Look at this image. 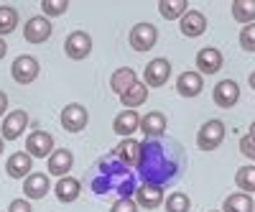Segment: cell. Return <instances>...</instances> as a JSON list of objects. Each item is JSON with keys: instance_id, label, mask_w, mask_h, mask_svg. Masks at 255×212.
Here are the masks:
<instances>
[{"instance_id": "cell-1", "label": "cell", "mask_w": 255, "mask_h": 212, "mask_svg": "<svg viewBox=\"0 0 255 212\" xmlns=\"http://www.w3.org/2000/svg\"><path fill=\"white\" fill-rule=\"evenodd\" d=\"M181 148L176 143H166L161 138H145L140 143V159H138V177L143 184H168L181 172Z\"/></svg>"}, {"instance_id": "cell-2", "label": "cell", "mask_w": 255, "mask_h": 212, "mask_svg": "<svg viewBox=\"0 0 255 212\" xmlns=\"http://www.w3.org/2000/svg\"><path fill=\"white\" fill-rule=\"evenodd\" d=\"M90 189L95 195H108V192H118L120 200L123 197H130L135 195V179L130 174V169H128L125 164H120L115 156L110 159H100L92 172H90V179H87Z\"/></svg>"}, {"instance_id": "cell-3", "label": "cell", "mask_w": 255, "mask_h": 212, "mask_svg": "<svg viewBox=\"0 0 255 212\" xmlns=\"http://www.w3.org/2000/svg\"><path fill=\"white\" fill-rule=\"evenodd\" d=\"M225 133H227V131H225V123L217 120V118H212V120H207L202 128H199V133H197V146L202 148V151H215V148L222 146Z\"/></svg>"}, {"instance_id": "cell-4", "label": "cell", "mask_w": 255, "mask_h": 212, "mask_svg": "<svg viewBox=\"0 0 255 212\" xmlns=\"http://www.w3.org/2000/svg\"><path fill=\"white\" fill-rule=\"evenodd\" d=\"M156 41H158V28L153 23H135L130 28V36H128V44H130L133 51H151L156 46Z\"/></svg>"}, {"instance_id": "cell-5", "label": "cell", "mask_w": 255, "mask_h": 212, "mask_svg": "<svg viewBox=\"0 0 255 212\" xmlns=\"http://www.w3.org/2000/svg\"><path fill=\"white\" fill-rule=\"evenodd\" d=\"M56 151L54 146V136L49 131H31L28 138H26V154L31 159H49L51 154Z\"/></svg>"}, {"instance_id": "cell-6", "label": "cell", "mask_w": 255, "mask_h": 212, "mask_svg": "<svg viewBox=\"0 0 255 212\" xmlns=\"http://www.w3.org/2000/svg\"><path fill=\"white\" fill-rule=\"evenodd\" d=\"M87 123H90V113L79 102H69L67 108L61 110V128L67 131V133L84 131V128H87Z\"/></svg>"}, {"instance_id": "cell-7", "label": "cell", "mask_w": 255, "mask_h": 212, "mask_svg": "<svg viewBox=\"0 0 255 212\" xmlns=\"http://www.w3.org/2000/svg\"><path fill=\"white\" fill-rule=\"evenodd\" d=\"M64 51H67V56L74 59V61L87 59L90 51H92V36L87 31H72L67 36V41H64Z\"/></svg>"}, {"instance_id": "cell-8", "label": "cell", "mask_w": 255, "mask_h": 212, "mask_svg": "<svg viewBox=\"0 0 255 212\" xmlns=\"http://www.w3.org/2000/svg\"><path fill=\"white\" fill-rule=\"evenodd\" d=\"M41 67H38V59L31 56V54H20L15 61H13V67H10V74L18 84H31L36 77H38Z\"/></svg>"}, {"instance_id": "cell-9", "label": "cell", "mask_w": 255, "mask_h": 212, "mask_svg": "<svg viewBox=\"0 0 255 212\" xmlns=\"http://www.w3.org/2000/svg\"><path fill=\"white\" fill-rule=\"evenodd\" d=\"M212 100H215L217 108L222 110H230L235 108L238 100H240V84L235 79H222L215 84V92H212Z\"/></svg>"}, {"instance_id": "cell-10", "label": "cell", "mask_w": 255, "mask_h": 212, "mask_svg": "<svg viewBox=\"0 0 255 212\" xmlns=\"http://www.w3.org/2000/svg\"><path fill=\"white\" fill-rule=\"evenodd\" d=\"M197 72L202 77H209V74H217L225 64V59H222V51L217 46H204L197 51Z\"/></svg>"}, {"instance_id": "cell-11", "label": "cell", "mask_w": 255, "mask_h": 212, "mask_svg": "<svg viewBox=\"0 0 255 212\" xmlns=\"http://www.w3.org/2000/svg\"><path fill=\"white\" fill-rule=\"evenodd\" d=\"M143 77H145V87H163L168 82V77H171V61L163 59V56L148 61Z\"/></svg>"}, {"instance_id": "cell-12", "label": "cell", "mask_w": 255, "mask_h": 212, "mask_svg": "<svg viewBox=\"0 0 255 212\" xmlns=\"http://www.w3.org/2000/svg\"><path fill=\"white\" fill-rule=\"evenodd\" d=\"M54 26L46 15H33L26 20V28H23V38L28 44H44V41L51 36Z\"/></svg>"}, {"instance_id": "cell-13", "label": "cell", "mask_w": 255, "mask_h": 212, "mask_svg": "<svg viewBox=\"0 0 255 212\" xmlns=\"http://www.w3.org/2000/svg\"><path fill=\"white\" fill-rule=\"evenodd\" d=\"M26 125H28V113L26 110H13V113L5 115L3 125H0V136H3V141H15V138L23 136Z\"/></svg>"}, {"instance_id": "cell-14", "label": "cell", "mask_w": 255, "mask_h": 212, "mask_svg": "<svg viewBox=\"0 0 255 212\" xmlns=\"http://www.w3.org/2000/svg\"><path fill=\"white\" fill-rule=\"evenodd\" d=\"M179 31L186 36V38H197L207 31V18L202 10H186L181 18H179Z\"/></svg>"}, {"instance_id": "cell-15", "label": "cell", "mask_w": 255, "mask_h": 212, "mask_svg": "<svg viewBox=\"0 0 255 212\" xmlns=\"http://www.w3.org/2000/svg\"><path fill=\"white\" fill-rule=\"evenodd\" d=\"M51 189V182H49V174L44 172H33L23 179V195L26 200H44Z\"/></svg>"}, {"instance_id": "cell-16", "label": "cell", "mask_w": 255, "mask_h": 212, "mask_svg": "<svg viewBox=\"0 0 255 212\" xmlns=\"http://www.w3.org/2000/svg\"><path fill=\"white\" fill-rule=\"evenodd\" d=\"M204 90V77L199 72H181L179 79H176V92L186 100L191 97H199Z\"/></svg>"}, {"instance_id": "cell-17", "label": "cell", "mask_w": 255, "mask_h": 212, "mask_svg": "<svg viewBox=\"0 0 255 212\" xmlns=\"http://www.w3.org/2000/svg\"><path fill=\"white\" fill-rule=\"evenodd\" d=\"M31 169H33V159H31L26 151H15V154H10L8 161H5V174H8L10 179H26L28 174H33Z\"/></svg>"}, {"instance_id": "cell-18", "label": "cell", "mask_w": 255, "mask_h": 212, "mask_svg": "<svg viewBox=\"0 0 255 212\" xmlns=\"http://www.w3.org/2000/svg\"><path fill=\"white\" fill-rule=\"evenodd\" d=\"M74 166V154L69 151V148H56V151L49 156L46 161V169L51 177H69V169Z\"/></svg>"}, {"instance_id": "cell-19", "label": "cell", "mask_w": 255, "mask_h": 212, "mask_svg": "<svg viewBox=\"0 0 255 212\" xmlns=\"http://www.w3.org/2000/svg\"><path fill=\"white\" fill-rule=\"evenodd\" d=\"M135 205L143 210H156L163 205V187L158 184H140L135 189Z\"/></svg>"}, {"instance_id": "cell-20", "label": "cell", "mask_w": 255, "mask_h": 212, "mask_svg": "<svg viewBox=\"0 0 255 212\" xmlns=\"http://www.w3.org/2000/svg\"><path fill=\"white\" fill-rule=\"evenodd\" d=\"M54 195L61 205H72L79 200L82 195V182L74 179V177H61L56 184H54Z\"/></svg>"}, {"instance_id": "cell-21", "label": "cell", "mask_w": 255, "mask_h": 212, "mask_svg": "<svg viewBox=\"0 0 255 212\" xmlns=\"http://www.w3.org/2000/svg\"><path fill=\"white\" fill-rule=\"evenodd\" d=\"M168 128V120L161 110H151V113H145L140 118V131L145 138H161Z\"/></svg>"}, {"instance_id": "cell-22", "label": "cell", "mask_w": 255, "mask_h": 212, "mask_svg": "<svg viewBox=\"0 0 255 212\" xmlns=\"http://www.w3.org/2000/svg\"><path fill=\"white\" fill-rule=\"evenodd\" d=\"M113 156H115L120 164H125L128 169L138 166V159H140V141H135V138H123V141L115 146Z\"/></svg>"}, {"instance_id": "cell-23", "label": "cell", "mask_w": 255, "mask_h": 212, "mask_svg": "<svg viewBox=\"0 0 255 212\" xmlns=\"http://www.w3.org/2000/svg\"><path fill=\"white\" fill-rule=\"evenodd\" d=\"M140 128V115L135 110H123L115 115L113 120V131L120 136V138H130L135 131Z\"/></svg>"}, {"instance_id": "cell-24", "label": "cell", "mask_w": 255, "mask_h": 212, "mask_svg": "<svg viewBox=\"0 0 255 212\" xmlns=\"http://www.w3.org/2000/svg\"><path fill=\"white\" fill-rule=\"evenodd\" d=\"M135 82H138V74H135V69H133V67H120V69H115V72H113V77H110V90L120 97L123 92L130 90Z\"/></svg>"}, {"instance_id": "cell-25", "label": "cell", "mask_w": 255, "mask_h": 212, "mask_svg": "<svg viewBox=\"0 0 255 212\" xmlns=\"http://www.w3.org/2000/svg\"><path fill=\"white\" fill-rule=\"evenodd\" d=\"M148 100V87H145V82H135L128 92L120 95V102L125 105V110H135L138 105H143Z\"/></svg>"}, {"instance_id": "cell-26", "label": "cell", "mask_w": 255, "mask_h": 212, "mask_svg": "<svg viewBox=\"0 0 255 212\" xmlns=\"http://www.w3.org/2000/svg\"><path fill=\"white\" fill-rule=\"evenodd\" d=\"M232 18L243 26L255 23V0H235L232 3Z\"/></svg>"}, {"instance_id": "cell-27", "label": "cell", "mask_w": 255, "mask_h": 212, "mask_svg": "<svg viewBox=\"0 0 255 212\" xmlns=\"http://www.w3.org/2000/svg\"><path fill=\"white\" fill-rule=\"evenodd\" d=\"M222 212H253V197L245 192H235L222 202Z\"/></svg>"}, {"instance_id": "cell-28", "label": "cell", "mask_w": 255, "mask_h": 212, "mask_svg": "<svg viewBox=\"0 0 255 212\" xmlns=\"http://www.w3.org/2000/svg\"><path fill=\"white\" fill-rule=\"evenodd\" d=\"M186 10H189L186 0H161V3H158V13L166 20H179Z\"/></svg>"}, {"instance_id": "cell-29", "label": "cell", "mask_w": 255, "mask_h": 212, "mask_svg": "<svg viewBox=\"0 0 255 212\" xmlns=\"http://www.w3.org/2000/svg\"><path fill=\"white\" fill-rule=\"evenodd\" d=\"M18 28V10L13 5H0V38L10 36Z\"/></svg>"}, {"instance_id": "cell-30", "label": "cell", "mask_w": 255, "mask_h": 212, "mask_svg": "<svg viewBox=\"0 0 255 212\" xmlns=\"http://www.w3.org/2000/svg\"><path fill=\"white\" fill-rule=\"evenodd\" d=\"M235 184L240 192L245 195H253L255 192V166L248 164V166H240L238 169V174H235Z\"/></svg>"}, {"instance_id": "cell-31", "label": "cell", "mask_w": 255, "mask_h": 212, "mask_svg": "<svg viewBox=\"0 0 255 212\" xmlns=\"http://www.w3.org/2000/svg\"><path fill=\"white\" fill-rule=\"evenodd\" d=\"M163 207H166V212H189L191 210V200L184 192H171L168 200H163Z\"/></svg>"}, {"instance_id": "cell-32", "label": "cell", "mask_w": 255, "mask_h": 212, "mask_svg": "<svg viewBox=\"0 0 255 212\" xmlns=\"http://www.w3.org/2000/svg\"><path fill=\"white\" fill-rule=\"evenodd\" d=\"M41 10L46 18H56L69 10V0H41Z\"/></svg>"}, {"instance_id": "cell-33", "label": "cell", "mask_w": 255, "mask_h": 212, "mask_svg": "<svg viewBox=\"0 0 255 212\" xmlns=\"http://www.w3.org/2000/svg\"><path fill=\"white\" fill-rule=\"evenodd\" d=\"M240 46H243L245 51L255 54V23L243 26V31H240Z\"/></svg>"}, {"instance_id": "cell-34", "label": "cell", "mask_w": 255, "mask_h": 212, "mask_svg": "<svg viewBox=\"0 0 255 212\" xmlns=\"http://www.w3.org/2000/svg\"><path fill=\"white\" fill-rule=\"evenodd\" d=\"M240 154H243L245 159H250V161H255V136H250V133H245V136L240 138Z\"/></svg>"}, {"instance_id": "cell-35", "label": "cell", "mask_w": 255, "mask_h": 212, "mask_svg": "<svg viewBox=\"0 0 255 212\" xmlns=\"http://www.w3.org/2000/svg\"><path fill=\"white\" fill-rule=\"evenodd\" d=\"M110 212H138V205H135L133 197H123L110 207Z\"/></svg>"}, {"instance_id": "cell-36", "label": "cell", "mask_w": 255, "mask_h": 212, "mask_svg": "<svg viewBox=\"0 0 255 212\" xmlns=\"http://www.w3.org/2000/svg\"><path fill=\"white\" fill-rule=\"evenodd\" d=\"M8 212H33V207H31V202L26 197H20V200H13L8 205Z\"/></svg>"}, {"instance_id": "cell-37", "label": "cell", "mask_w": 255, "mask_h": 212, "mask_svg": "<svg viewBox=\"0 0 255 212\" xmlns=\"http://www.w3.org/2000/svg\"><path fill=\"white\" fill-rule=\"evenodd\" d=\"M5 108H8V95H5L3 90H0V118L5 115Z\"/></svg>"}, {"instance_id": "cell-38", "label": "cell", "mask_w": 255, "mask_h": 212, "mask_svg": "<svg viewBox=\"0 0 255 212\" xmlns=\"http://www.w3.org/2000/svg\"><path fill=\"white\" fill-rule=\"evenodd\" d=\"M8 54V44H5V38H0V59H3Z\"/></svg>"}, {"instance_id": "cell-39", "label": "cell", "mask_w": 255, "mask_h": 212, "mask_svg": "<svg viewBox=\"0 0 255 212\" xmlns=\"http://www.w3.org/2000/svg\"><path fill=\"white\" fill-rule=\"evenodd\" d=\"M248 82H250V87L255 90V72H250V79H248Z\"/></svg>"}, {"instance_id": "cell-40", "label": "cell", "mask_w": 255, "mask_h": 212, "mask_svg": "<svg viewBox=\"0 0 255 212\" xmlns=\"http://www.w3.org/2000/svg\"><path fill=\"white\" fill-rule=\"evenodd\" d=\"M3 148H5V141H3V136H0V154H3Z\"/></svg>"}, {"instance_id": "cell-41", "label": "cell", "mask_w": 255, "mask_h": 212, "mask_svg": "<svg viewBox=\"0 0 255 212\" xmlns=\"http://www.w3.org/2000/svg\"><path fill=\"white\" fill-rule=\"evenodd\" d=\"M250 136H255V123H250V131H248Z\"/></svg>"}, {"instance_id": "cell-42", "label": "cell", "mask_w": 255, "mask_h": 212, "mask_svg": "<svg viewBox=\"0 0 255 212\" xmlns=\"http://www.w3.org/2000/svg\"><path fill=\"white\" fill-rule=\"evenodd\" d=\"M253 212H255V200H253Z\"/></svg>"}]
</instances>
